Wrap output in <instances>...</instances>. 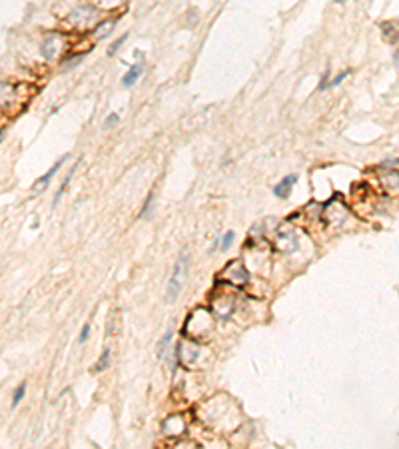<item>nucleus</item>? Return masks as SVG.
I'll list each match as a JSON object with an SVG mask.
<instances>
[{"label":"nucleus","mask_w":399,"mask_h":449,"mask_svg":"<svg viewBox=\"0 0 399 449\" xmlns=\"http://www.w3.org/2000/svg\"><path fill=\"white\" fill-rule=\"evenodd\" d=\"M198 357H200V348L194 344L192 339H184V341L178 344V359H180L182 366H186V368L194 366V363L198 361Z\"/></svg>","instance_id":"obj_4"},{"label":"nucleus","mask_w":399,"mask_h":449,"mask_svg":"<svg viewBox=\"0 0 399 449\" xmlns=\"http://www.w3.org/2000/svg\"><path fill=\"white\" fill-rule=\"evenodd\" d=\"M16 96V86L12 82H0V108H10Z\"/></svg>","instance_id":"obj_9"},{"label":"nucleus","mask_w":399,"mask_h":449,"mask_svg":"<svg viewBox=\"0 0 399 449\" xmlns=\"http://www.w3.org/2000/svg\"><path fill=\"white\" fill-rule=\"evenodd\" d=\"M234 238H236V234H234V232H226V234H224V238H222V244H220V250H222V252H228V248L232 246Z\"/></svg>","instance_id":"obj_18"},{"label":"nucleus","mask_w":399,"mask_h":449,"mask_svg":"<svg viewBox=\"0 0 399 449\" xmlns=\"http://www.w3.org/2000/svg\"><path fill=\"white\" fill-rule=\"evenodd\" d=\"M2 136H4V132H0V142H2Z\"/></svg>","instance_id":"obj_27"},{"label":"nucleus","mask_w":399,"mask_h":449,"mask_svg":"<svg viewBox=\"0 0 399 449\" xmlns=\"http://www.w3.org/2000/svg\"><path fill=\"white\" fill-rule=\"evenodd\" d=\"M333 2H335V4H343V2H345V0H333Z\"/></svg>","instance_id":"obj_26"},{"label":"nucleus","mask_w":399,"mask_h":449,"mask_svg":"<svg viewBox=\"0 0 399 449\" xmlns=\"http://www.w3.org/2000/svg\"><path fill=\"white\" fill-rule=\"evenodd\" d=\"M60 48H62V38L56 36V34H52V36H48V38L42 40V44H40V54L44 56L46 60H54V58L58 56Z\"/></svg>","instance_id":"obj_6"},{"label":"nucleus","mask_w":399,"mask_h":449,"mask_svg":"<svg viewBox=\"0 0 399 449\" xmlns=\"http://www.w3.org/2000/svg\"><path fill=\"white\" fill-rule=\"evenodd\" d=\"M154 204V194H150L148 196V200H146V204H144V210H142V218H146V216H148V214H150V206Z\"/></svg>","instance_id":"obj_22"},{"label":"nucleus","mask_w":399,"mask_h":449,"mask_svg":"<svg viewBox=\"0 0 399 449\" xmlns=\"http://www.w3.org/2000/svg\"><path fill=\"white\" fill-rule=\"evenodd\" d=\"M82 58H84V56L80 54V56H74V58H70V60H66V62H64V68H70V66H76V64H78V62H82Z\"/></svg>","instance_id":"obj_23"},{"label":"nucleus","mask_w":399,"mask_h":449,"mask_svg":"<svg viewBox=\"0 0 399 449\" xmlns=\"http://www.w3.org/2000/svg\"><path fill=\"white\" fill-rule=\"evenodd\" d=\"M184 429H186V423H184L182 415H172L164 421V431L168 435H182Z\"/></svg>","instance_id":"obj_10"},{"label":"nucleus","mask_w":399,"mask_h":449,"mask_svg":"<svg viewBox=\"0 0 399 449\" xmlns=\"http://www.w3.org/2000/svg\"><path fill=\"white\" fill-rule=\"evenodd\" d=\"M94 16H96V10H94L92 6H80V8H76V10L70 14V20H72L76 26H84V24L92 22Z\"/></svg>","instance_id":"obj_8"},{"label":"nucleus","mask_w":399,"mask_h":449,"mask_svg":"<svg viewBox=\"0 0 399 449\" xmlns=\"http://www.w3.org/2000/svg\"><path fill=\"white\" fill-rule=\"evenodd\" d=\"M72 174H74V170H72V172H70V174L66 176V180H64V182H62V186H60V190H58V194L54 196V206H56V204L60 202V198H62V194H64V190H66V186H68V184H70V180H72Z\"/></svg>","instance_id":"obj_19"},{"label":"nucleus","mask_w":399,"mask_h":449,"mask_svg":"<svg viewBox=\"0 0 399 449\" xmlns=\"http://www.w3.org/2000/svg\"><path fill=\"white\" fill-rule=\"evenodd\" d=\"M276 248L282 252V254H293L298 250V236H296V232H282L278 240H276Z\"/></svg>","instance_id":"obj_7"},{"label":"nucleus","mask_w":399,"mask_h":449,"mask_svg":"<svg viewBox=\"0 0 399 449\" xmlns=\"http://www.w3.org/2000/svg\"><path fill=\"white\" fill-rule=\"evenodd\" d=\"M118 120H120L118 114H110V116L106 118V124H104V126H106V128H112L114 124H118Z\"/></svg>","instance_id":"obj_24"},{"label":"nucleus","mask_w":399,"mask_h":449,"mask_svg":"<svg viewBox=\"0 0 399 449\" xmlns=\"http://www.w3.org/2000/svg\"><path fill=\"white\" fill-rule=\"evenodd\" d=\"M88 333H90V326L84 324V326H82V332H80V335H78V344H84V341L88 339Z\"/></svg>","instance_id":"obj_21"},{"label":"nucleus","mask_w":399,"mask_h":449,"mask_svg":"<svg viewBox=\"0 0 399 449\" xmlns=\"http://www.w3.org/2000/svg\"><path fill=\"white\" fill-rule=\"evenodd\" d=\"M347 76H349V70H347V72H343V74H340L338 78H335V80L331 82V86H338V84H342V82H343V80H345Z\"/></svg>","instance_id":"obj_25"},{"label":"nucleus","mask_w":399,"mask_h":449,"mask_svg":"<svg viewBox=\"0 0 399 449\" xmlns=\"http://www.w3.org/2000/svg\"><path fill=\"white\" fill-rule=\"evenodd\" d=\"M170 341H172V332H168V333L162 337V341L158 344V357H164V355H166V348L170 346Z\"/></svg>","instance_id":"obj_17"},{"label":"nucleus","mask_w":399,"mask_h":449,"mask_svg":"<svg viewBox=\"0 0 399 449\" xmlns=\"http://www.w3.org/2000/svg\"><path fill=\"white\" fill-rule=\"evenodd\" d=\"M66 160H68V156H62V158H60V160H58L56 164H52V166H50V170H48V172H46L44 176H42V178H40V180H38V182L34 184V188H32V190H34V192H38V190H44V188H46V186L50 184V180L54 178V174H56V172H58V170L62 168V164H64Z\"/></svg>","instance_id":"obj_11"},{"label":"nucleus","mask_w":399,"mask_h":449,"mask_svg":"<svg viewBox=\"0 0 399 449\" xmlns=\"http://www.w3.org/2000/svg\"><path fill=\"white\" fill-rule=\"evenodd\" d=\"M236 304H238L236 293H232V292H220V293H216L214 295V302H212L214 315L220 317V319H228L229 315L234 313Z\"/></svg>","instance_id":"obj_3"},{"label":"nucleus","mask_w":399,"mask_h":449,"mask_svg":"<svg viewBox=\"0 0 399 449\" xmlns=\"http://www.w3.org/2000/svg\"><path fill=\"white\" fill-rule=\"evenodd\" d=\"M298 182V176L296 174H289V176H285L276 188H274V194L278 196V198H287L289 196V192H291V188H293V184Z\"/></svg>","instance_id":"obj_12"},{"label":"nucleus","mask_w":399,"mask_h":449,"mask_svg":"<svg viewBox=\"0 0 399 449\" xmlns=\"http://www.w3.org/2000/svg\"><path fill=\"white\" fill-rule=\"evenodd\" d=\"M212 330H214V315L204 308H198L188 315L186 324L182 326V335H186L188 339H200L206 337Z\"/></svg>","instance_id":"obj_1"},{"label":"nucleus","mask_w":399,"mask_h":449,"mask_svg":"<svg viewBox=\"0 0 399 449\" xmlns=\"http://www.w3.org/2000/svg\"><path fill=\"white\" fill-rule=\"evenodd\" d=\"M222 280H224L226 284H229V286H232V284H244V282L249 280V272L244 268L242 262H234V264H229V266L224 270Z\"/></svg>","instance_id":"obj_5"},{"label":"nucleus","mask_w":399,"mask_h":449,"mask_svg":"<svg viewBox=\"0 0 399 449\" xmlns=\"http://www.w3.org/2000/svg\"><path fill=\"white\" fill-rule=\"evenodd\" d=\"M24 393H26V383H20V386L14 390V395H12V408H16V405L24 399Z\"/></svg>","instance_id":"obj_16"},{"label":"nucleus","mask_w":399,"mask_h":449,"mask_svg":"<svg viewBox=\"0 0 399 449\" xmlns=\"http://www.w3.org/2000/svg\"><path fill=\"white\" fill-rule=\"evenodd\" d=\"M108 366H110V350H104V353L100 355L98 363L94 366V371H96V373H98V371H104V370H108Z\"/></svg>","instance_id":"obj_15"},{"label":"nucleus","mask_w":399,"mask_h":449,"mask_svg":"<svg viewBox=\"0 0 399 449\" xmlns=\"http://www.w3.org/2000/svg\"><path fill=\"white\" fill-rule=\"evenodd\" d=\"M188 270H190V255H188V252H184L176 266H174V272L170 275V282H168V292H166V304H174L184 284H186V275H188Z\"/></svg>","instance_id":"obj_2"},{"label":"nucleus","mask_w":399,"mask_h":449,"mask_svg":"<svg viewBox=\"0 0 399 449\" xmlns=\"http://www.w3.org/2000/svg\"><path fill=\"white\" fill-rule=\"evenodd\" d=\"M126 38H128V34H124L122 38H118V40L114 42V44L110 46V50H108V56H114V54H116V52H118V50L122 48V44H124V42H126Z\"/></svg>","instance_id":"obj_20"},{"label":"nucleus","mask_w":399,"mask_h":449,"mask_svg":"<svg viewBox=\"0 0 399 449\" xmlns=\"http://www.w3.org/2000/svg\"><path fill=\"white\" fill-rule=\"evenodd\" d=\"M114 30V20H104V22H100L96 28H94V36L100 40V38H106L110 36V32Z\"/></svg>","instance_id":"obj_14"},{"label":"nucleus","mask_w":399,"mask_h":449,"mask_svg":"<svg viewBox=\"0 0 399 449\" xmlns=\"http://www.w3.org/2000/svg\"><path fill=\"white\" fill-rule=\"evenodd\" d=\"M142 72H144V64H142V62L134 64V66H130V70L124 74V78H122V84H124L126 88H130L132 84H136V80L142 76Z\"/></svg>","instance_id":"obj_13"}]
</instances>
